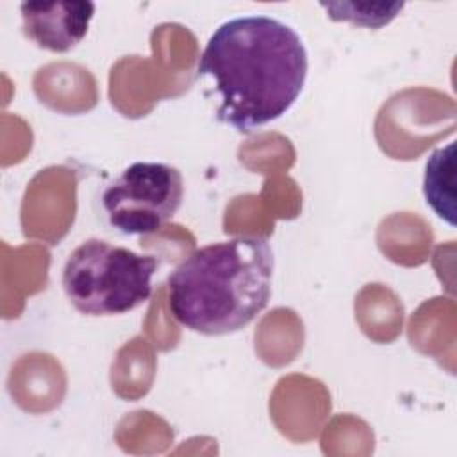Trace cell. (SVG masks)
I'll return each instance as SVG.
<instances>
[{
    "instance_id": "1",
    "label": "cell",
    "mask_w": 457,
    "mask_h": 457,
    "mask_svg": "<svg viewBox=\"0 0 457 457\" xmlns=\"http://www.w3.org/2000/svg\"><path fill=\"white\" fill-rule=\"evenodd\" d=\"M307 70L305 45L291 25L266 14H245L214 29L196 75L214 84L218 121L250 134L291 109Z\"/></svg>"
},
{
    "instance_id": "2",
    "label": "cell",
    "mask_w": 457,
    "mask_h": 457,
    "mask_svg": "<svg viewBox=\"0 0 457 457\" xmlns=\"http://www.w3.org/2000/svg\"><path fill=\"white\" fill-rule=\"evenodd\" d=\"M273 270V248L262 236L209 243L168 275L170 311L182 327L204 336L237 332L268 305Z\"/></svg>"
},
{
    "instance_id": "3",
    "label": "cell",
    "mask_w": 457,
    "mask_h": 457,
    "mask_svg": "<svg viewBox=\"0 0 457 457\" xmlns=\"http://www.w3.org/2000/svg\"><path fill=\"white\" fill-rule=\"evenodd\" d=\"M157 257L91 237L66 259L62 289L70 303L86 316L125 314L152 296Z\"/></svg>"
},
{
    "instance_id": "4",
    "label": "cell",
    "mask_w": 457,
    "mask_h": 457,
    "mask_svg": "<svg viewBox=\"0 0 457 457\" xmlns=\"http://www.w3.org/2000/svg\"><path fill=\"white\" fill-rule=\"evenodd\" d=\"M182 173L166 162H134L102 193V209L109 225L123 236L161 230L180 209Z\"/></svg>"
},
{
    "instance_id": "5",
    "label": "cell",
    "mask_w": 457,
    "mask_h": 457,
    "mask_svg": "<svg viewBox=\"0 0 457 457\" xmlns=\"http://www.w3.org/2000/svg\"><path fill=\"white\" fill-rule=\"evenodd\" d=\"M23 34L39 48L68 52L87 34L95 14L93 2H23Z\"/></svg>"
},
{
    "instance_id": "6",
    "label": "cell",
    "mask_w": 457,
    "mask_h": 457,
    "mask_svg": "<svg viewBox=\"0 0 457 457\" xmlns=\"http://www.w3.org/2000/svg\"><path fill=\"white\" fill-rule=\"evenodd\" d=\"M455 145L448 143L432 152L425 164L423 195L434 212L455 225Z\"/></svg>"
},
{
    "instance_id": "7",
    "label": "cell",
    "mask_w": 457,
    "mask_h": 457,
    "mask_svg": "<svg viewBox=\"0 0 457 457\" xmlns=\"http://www.w3.org/2000/svg\"><path fill=\"white\" fill-rule=\"evenodd\" d=\"M325 11L327 16L334 21H350L359 27H368V29H380L387 25L402 9L403 2H337V4H320Z\"/></svg>"
}]
</instances>
